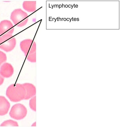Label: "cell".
<instances>
[{"label":"cell","instance_id":"cell-7","mask_svg":"<svg viewBox=\"0 0 120 127\" xmlns=\"http://www.w3.org/2000/svg\"><path fill=\"white\" fill-rule=\"evenodd\" d=\"M10 106L9 102L4 96H0V115L7 114Z\"/></svg>","mask_w":120,"mask_h":127},{"label":"cell","instance_id":"cell-9","mask_svg":"<svg viewBox=\"0 0 120 127\" xmlns=\"http://www.w3.org/2000/svg\"><path fill=\"white\" fill-rule=\"evenodd\" d=\"M32 41H30L29 40L26 39L24 40L21 42L20 46L21 49L24 53L26 56L28 54L31 42Z\"/></svg>","mask_w":120,"mask_h":127},{"label":"cell","instance_id":"cell-11","mask_svg":"<svg viewBox=\"0 0 120 127\" xmlns=\"http://www.w3.org/2000/svg\"><path fill=\"white\" fill-rule=\"evenodd\" d=\"M3 126H18L17 123L16 121L11 120H9L4 121L0 125Z\"/></svg>","mask_w":120,"mask_h":127},{"label":"cell","instance_id":"cell-13","mask_svg":"<svg viewBox=\"0 0 120 127\" xmlns=\"http://www.w3.org/2000/svg\"><path fill=\"white\" fill-rule=\"evenodd\" d=\"M7 60V57L5 54L0 50V67Z\"/></svg>","mask_w":120,"mask_h":127},{"label":"cell","instance_id":"cell-3","mask_svg":"<svg viewBox=\"0 0 120 127\" xmlns=\"http://www.w3.org/2000/svg\"><path fill=\"white\" fill-rule=\"evenodd\" d=\"M27 15L26 13L20 9L14 10L11 13L10 19L15 25L18 27H21L26 23Z\"/></svg>","mask_w":120,"mask_h":127},{"label":"cell","instance_id":"cell-8","mask_svg":"<svg viewBox=\"0 0 120 127\" xmlns=\"http://www.w3.org/2000/svg\"><path fill=\"white\" fill-rule=\"evenodd\" d=\"M23 84L25 87L26 92L25 100H28L35 95L36 89L34 85L29 83H25Z\"/></svg>","mask_w":120,"mask_h":127},{"label":"cell","instance_id":"cell-5","mask_svg":"<svg viewBox=\"0 0 120 127\" xmlns=\"http://www.w3.org/2000/svg\"><path fill=\"white\" fill-rule=\"evenodd\" d=\"M14 27L10 21L4 20L0 23V35L12 34L14 31Z\"/></svg>","mask_w":120,"mask_h":127},{"label":"cell","instance_id":"cell-2","mask_svg":"<svg viewBox=\"0 0 120 127\" xmlns=\"http://www.w3.org/2000/svg\"><path fill=\"white\" fill-rule=\"evenodd\" d=\"M16 43V39L12 34H4L0 37V49L6 52L13 50Z\"/></svg>","mask_w":120,"mask_h":127},{"label":"cell","instance_id":"cell-4","mask_svg":"<svg viewBox=\"0 0 120 127\" xmlns=\"http://www.w3.org/2000/svg\"><path fill=\"white\" fill-rule=\"evenodd\" d=\"M27 113V109L24 105L21 104H17L12 106L9 114L11 118L20 120L23 119Z\"/></svg>","mask_w":120,"mask_h":127},{"label":"cell","instance_id":"cell-6","mask_svg":"<svg viewBox=\"0 0 120 127\" xmlns=\"http://www.w3.org/2000/svg\"><path fill=\"white\" fill-rule=\"evenodd\" d=\"M14 71L13 67L8 63H4L0 67V73L4 77H11L13 74Z\"/></svg>","mask_w":120,"mask_h":127},{"label":"cell","instance_id":"cell-1","mask_svg":"<svg viewBox=\"0 0 120 127\" xmlns=\"http://www.w3.org/2000/svg\"><path fill=\"white\" fill-rule=\"evenodd\" d=\"M6 95L12 102H16L25 100L26 92L23 84H13L7 88Z\"/></svg>","mask_w":120,"mask_h":127},{"label":"cell","instance_id":"cell-12","mask_svg":"<svg viewBox=\"0 0 120 127\" xmlns=\"http://www.w3.org/2000/svg\"><path fill=\"white\" fill-rule=\"evenodd\" d=\"M29 106L31 109L34 111H36V96L32 97L29 102Z\"/></svg>","mask_w":120,"mask_h":127},{"label":"cell","instance_id":"cell-10","mask_svg":"<svg viewBox=\"0 0 120 127\" xmlns=\"http://www.w3.org/2000/svg\"><path fill=\"white\" fill-rule=\"evenodd\" d=\"M31 50L29 53L27 57V59L30 62H36V56L35 49L33 50V46Z\"/></svg>","mask_w":120,"mask_h":127},{"label":"cell","instance_id":"cell-14","mask_svg":"<svg viewBox=\"0 0 120 127\" xmlns=\"http://www.w3.org/2000/svg\"><path fill=\"white\" fill-rule=\"evenodd\" d=\"M4 80V77L1 76L0 73V85H2L3 83Z\"/></svg>","mask_w":120,"mask_h":127}]
</instances>
